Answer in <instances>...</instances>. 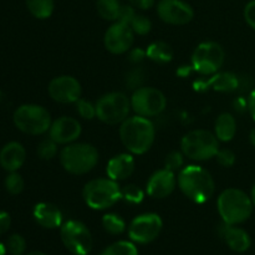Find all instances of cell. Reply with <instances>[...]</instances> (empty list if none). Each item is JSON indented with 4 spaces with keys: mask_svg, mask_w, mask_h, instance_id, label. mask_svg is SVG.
<instances>
[{
    "mask_svg": "<svg viewBox=\"0 0 255 255\" xmlns=\"http://www.w3.org/2000/svg\"><path fill=\"white\" fill-rule=\"evenodd\" d=\"M5 254H6V247H5L2 243H0V255H5Z\"/></svg>",
    "mask_w": 255,
    "mask_h": 255,
    "instance_id": "cell-47",
    "label": "cell"
},
{
    "mask_svg": "<svg viewBox=\"0 0 255 255\" xmlns=\"http://www.w3.org/2000/svg\"><path fill=\"white\" fill-rule=\"evenodd\" d=\"M218 233L221 238L226 242L227 246L237 253H244L251 248V237L244 229L239 227L223 223L219 227Z\"/></svg>",
    "mask_w": 255,
    "mask_h": 255,
    "instance_id": "cell-19",
    "label": "cell"
},
{
    "mask_svg": "<svg viewBox=\"0 0 255 255\" xmlns=\"http://www.w3.org/2000/svg\"><path fill=\"white\" fill-rule=\"evenodd\" d=\"M49 96L57 104H76L81 99L82 87L79 80L70 75L54 77L47 86Z\"/></svg>",
    "mask_w": 255,
    "mask_h": 255,
    "instance_id": "cell-13",
    "label": "cell"
},
{
    "mask_svg": "<svg viewBox=\"0 0 255 255\" xmlns=\"http://www.w3.org/2000/svg\"><path fill=\"white\" fill-rule=\"evenodd\" d=\"M136 9H134L132 5H122L121 7V11H120V16L117 21H122V22H126V24L129 25V22L132 21L134 16H136Z\"/></svg>",
    "mask_w": 255,
    "mask_h": 255,
    "instance_id": "cell-38",
    "label": "cell"
},
{
    "mask_svg": "<svg viewBox=\"0 0 255 255\" xmlns=\"http://www.w3.org/2000/svg\"><path fill=\"white\" fill-rule=\"evenodd\" d=\"M129 26L133 30L134 35H141V36H144V35L149 34L152 29V22L151 20L147 16L142 14H136V16L132 19V21L129 22Z\"/></svg>",
    "mask_w": 255,
    "mask_h": 255,
    "instance_id": "cell-31",
    "label": "cell"
},
{
    "mask_svg": "<svg viewBox=\"0 0 255 255\" xmlns=\"http://www.w3.org/2000/svg\"><path fill=\"white\" fill-rule=\"evenodd\" d=\"M10 224H11V218L6 212H0V234H4L5 232L9 231Z\"/></svg>",
    "mask_w": 255,
    "mask_h": 255,
    "instance_id": "cell-42",
    "label": "cell"
},
{
    "mask_svg": "<svg viewBox=\"0 0 255 255\" xmlns=\"http://www.w3.org/2000/svg\"><path fill=\"white\" fill-rule=\"evenodd\" d=\"M134 42V32L128 24L122 21L112 22L104 35V45L109 52L122 55L132 49Z\"/></svg>",
    "mask_w": 255,
    "mask_h": 255,
    "instance_id": "cell-14",
    "label": "cell"
},
{
    "mask_svg": "<svg viewBox=\"0 0 255 255\" xmlns=\"http://www.w3.org/2000/svg\"><path fill=\"white\" fill-rule=\"evenodd\" d=\"M177 181L182 193L197 204L208 202L216 192V183L212 174L197 164L183 167L178 172Z\"/></svg>",
    "mask_w": 255,
    "mask_h": 255,
    "instance_id": "cell-2",
    "label": "cell"
},
{
    "mask_svg": "<svg viewBox=\"0 0 255 255\" xmlns=\"http://www.w3.org/2000/svg\"><path fill=\"white\" fill-rule=\"evenodd\" d=\"M26 255H46V254L42 253V252H31V253H29Z\"/></svg>",
    "mask_w": 255,
    "mask_h": 255,
    "instance_id": "cell-48",
    "label": "cell"
},
{
    "mask_svg": "<svg viewBox=\"0 0 255 255\" xmlns=\"http://www.w3.org/2000/svg\"><path fill=\"white\" fill-rule=\"evenodd\" d=\"M60 163L67 173L72 176H84L97 166L99 151L86 142H72L60 151Z\"/></svg>",
    "mask_w": 255,
    "mask_h": 255,
    "instance_id": "cell-4",
    "label": "cell"
},
{
    "mask_svg": "<svg viewBox=\"0 0 255 255\" xmlns=\"http://www.w3.org/2000/svg\"><path fill=\"white\" fill-rule=\"evenodd\" d=\"M226 61V51L223 46L216 41L201 42L194 49L191 59L193 71L202 76H212L219 72Z\"/></svg>",
    "mask_w": 255,
    "mask_h": 255,
    "instance_id": "cell-9",
    "label": "cell"
},
{
    "mask_svg": "<svg viewBox=\"0 0 255 255\" xmlns=\"http://www.w3.org/2000/svg\"><path fill=\"white\" fill-rule=\"evenodd\" d=\"M178 186L177 176L174 172L167 168H162L152 173L146 186V192L149 197L156 199L167 198L173 193Z\"/></svg>",
    "mask_w": 255,
    "mask_h": 255,
    "instance_id": "cell-17",
    "label": "cell"
},
{
    "mask_svg": "<svg viewBox=\"0 0 255 255\" xmlns=\"http://www.w3.org/2000/svg\"><path fill=\"white\" fill-rule=\"evenodd\" d=\"M120 139L125 148L132 154H144L153 146L156 127L151 119L129 116L120 125Z\"/></svg>",
    "mask_w": 255,
    "mask_h": 255,
    "instance_id": "cell-1",
    "label": "cell"
},
{
    "mask_svg": "<svg viewBox=\"0 0 255 255\" xmlns=\"http://www.w3.org/2000/svg\"><path fill=\"white\" fill-rule=\"evenodd\" d=\"M59 144L55 141H52L51 138L44 139L39 143L37 146V156L40 159H44V161H51L59 153Z\"/></svg>",
    "mask_w": 255,
    "mask_h": 255,
    "instance_id": "cell-30",
    "label": "cell"
},
{
    "mask_svg": "<svg viewBox=\"0 0 255 255\" xmlns=\"http://www.w3.org/2000/svg\"><path fill=\"white\" fill-rule=\"evenodd\" d=\"M157 15L169 25H186L194 17L193 7L183 0H159Z\"/></svg>",
    "mask_w": 255,
    "mask_h": 255,
    "instance_id": "cell-15",
    "label": "cell"
},
{
    "mask_svg": "<svg viewBox=\"0 0 255 255\" xmlns=\"http://www.w3.org/2000/svg\"><path fill=\"white\" fill-rule=\"evenodd\" d=\"M26 6L30 14L40 20L47 19L55 9L54 0H26Z\"/></svg>",
    "mask_w": 255,
    "mask_h": 255,
    "instance_id": "cell-26",
    "label": "cell"
},
{
    "mask_svg": "<svg viewBox=\"0 0 255 255\" xmlns=\"http://www.w3.org/2000/svg\"><path fill=\"white\" fill-rule=\"evenodd\" d=\"M184 157L186 156L182 151L169 152L166 156V159H164V168L177 173L184 167Z\"/></svg>",
    "mask_w": 255,
    "mask_h": 255,
    "instance_id": "cell-32",
    "label": "cell"
},
{
    "mask_svg": "<svg viewBox=\"0 0 255 255\" xmlns=\"http://www.w3.org/2000/svg\"><path fill=\"white\" fill-rule=\"evenodd\" d=\"M144 198V192L136 184H127L121 188V199L128 204H139Z\"/></svg>",
    "mask_w": 255,
    "mask_h": 255,
    "instance_id": "cell-29",
    "label": "cell"
},
{
    "mask_svg": "<svg viewBox=\"0 0 255 255\" xmlns=\"http://www.w3.org/2000/svg\"><path fill=\"white\" fill-rule=\"evenodd\" d=\"M82 133L81 124L77 119L61 116L54 120L49 129V137L57 144H66L76 142Z\"/></svg>",
    "mask_w": 255,
    "mask_h": 255,
    "instance_id": "cell-16",
    "label": "cell"
},
{
    "mask_svg": "<svg viewBox=\"0 0 255 255\" xmlns=\"http://www.w3.org/2000/svg\"><path fill=\"white\" fill-rule=\"evenodd\" d=\"M96 117L104 124L115 126L121 125L129 117L131 99L125 92L112 91L102 95L96 104Z\"/></svg>",
    "mask_w": 255,
    "mask_h": 255,
    "instance_id": "cell-8",
    "label": "cell"
},
{
    "mask_svg": "<svg viewBox=\"0 0 255 255\" xmlns=\"http://www.w3.org/2000/svg\"><path fill=\"white\" fill-rule=\"evenodd\" d=\"M248 110H249V114H251L252 119L255 121V90H253V91L251 92V95H249Z\"/></svg>",
    "mask_w": 255,
    "mask_h": 255,
    "instance_id": "cell-43",
    "label": "cell"
},
{
    "mask_svg": "<svg viewBox=\"0 0 255 255\" xmlns=\"http://www.w3.org/2000/svg\"><path fill=\"white\" fill-rule=\"evenodd\" d=\"M144 79H146L144 70L142 69V67H136V69L131 70V71L127 74L126 85L128 86V89L134 91V90H137L138 87L143 86Z\"/></svg>",
    "mask_w": 255,
    "mask_h": 255,
    "instance_id": "cell-34",
    "label": "cell"
},
{
    "mask_svg": "<svg viewBox=\"0 0 255 255\" xmlns=\"http://www.w3.org/2000/svg\"><path fill=\"white\" fill-rule=\"evenodd\" d=\"M102 227L111 236H120L126 231V222L119 214L107 213L102 217Z\"/></svg>",
    "mask_w": 255,
    "mask_h": 255,
    "instance_id": "cell-27",
    "label": "cell"
},
{
    "mask_svg": "<svg viewBox=\"0 0 255 255\" xmlns=\"http://www.w3.org/2000/svg\"><path fill=\"white\" fill-rule=\"evenodd\" d=\"M214 158L217 159L219 164L224 168H231L236 163V154L232 149L229 148H219L218 153L216 154Z\"/></svg>",
    "mask_w": 255,
    "mask_h": 255,
    "instance_id": "cell-37",
    "label": "cell"
},
{
    "mask_svg": "<svg viewBox=\"0 0 255 255\" xmlns=\"http://www.w3.org/2000/svg\"><path fill=\"white\" fill-rule=\"evenodd\" d=\"M82 198L89 208L105 211L121 199V187L109 177L91 179L82 188Z\"/></svg>",
    "mask_w": 255,
    "mask_h": 255,
    "instance_id": "cell-5",
    "label": "cell"
},
{
    "mask_svg": "<svg viewBox=\"0 0 255 255\" xmlns=\"http://www.w3.org/2000/svg\"><path fill=\"white\" fill-rule=\"evenodd\" d=\"M244 19L247 24L255 30V0H252L244 7Z\"/></svg>",
    "mask_w": 255,
    "mask_h": 255,
    "instance_id": "cell-39",
    "label": "cell"
},
{
    "mask_svg": "<svg viewBox=\"0 0 255 255\" xmlns=\"http://www.w3.org/2000/svg\"><path fill=\"white\" fill-rule=\"evenodd\" d=\"M251 198H252V202H253V206L255 207V183L253 184V187H252Z\"/></svg>",
    "mask_w": 255,
    "mask_h": 255,
    "instance_id": "cell-46",
    "label": "cell"
},
{
    "mask_svg": "<svg viewBox=\"0 0 255 255\" xmlns=\"http://www.w3.org/2000/svg\"><path fill=\"white\" fill-rule=\"evenodd\" d=\"M26 159V151L19 142H9L0 151V166L7 172H16Z\"/></svg>",
    "mask_w": 255,
    "mask_h": 255,
    "instance_id": "cell-22",
    "label": "cell"
},
{
    "mask_svg": "<svg viewBox=\"0 0 255 255\" xmlns=\"http://www.w3.org/2000/svg\"><path fill=\"white\" fill-rule=\"evenodd\" d=\"M76 111L84 120H92L96 117V105L85 99H80L76 102Z\"/></svg>",
    "mask_w": 255,
    "mask_h": 255,
    "instance_id": "cell-36",
    "label": "cell"
},
{
    "mask_svg": "<svg viewBox=\"0 0 255 255\" xmlns=\"http://www.w3.org/2000/svg\"><path fill=\"white\" fill-rule=\"evenodd\" d=\"M146 55L151 61L156 64H168L173 59V50L167 42L154 41L148 45Z\"/></svg>",
    "mask_w": 255,
    "mask_h": 255,
    "instance_id": "cell-24",
    "label": "cell"
},
{
    "mask_svg": "<svg viewBox=\"0 0 255 255\" xmlns=\"http://www.w3.org/2000/svg\"><path fill=\"white\" fill-rule=\"evenodd\" d=\"M12 120L17 129L31 136L46 133L52 124L50 112L44 106L35 104H26L17 107Z\"/></svg>",
    "mask_w": 255,
    "mask_h": 255,
    "instance_id": "cell-7",
    "label": "cell"
},
{
    "mask_svg": "<svg viewBox=\"0 0 255 255\" xmlns=\"http://www.w3.org/2000/svg\"><path fill=\"white\" fill-rule=\"evenodd\" d=\"M32 216L40 227L46 229L61 228L62 226V212L55 204L49 202H40L34 207Z\"/></svg>",
    "mask_w": 255,
    "mask_h": 255,
    "instance_id": "cell-20",
    "label": "cell"
},
{
    "mask_svg": "<svg viewBox=\"0 0 255 255\" xmlns=\"http://www.w3.org/2000/svg\"><path fill=\"white\" fill-rule=\"evenodd\" d=\"M101 255H138L133 242L120 241L107 247Z\"/></svg>",
    "mask_w": 255,
    "mask_h": 255,
    "instance_id": "cell-28",
    "label": "cell"
},
{
    "mask_svg": "<svg viewBox=\"0 0 255 255\" xmlns=\"http://www.w3.org/2000/svg\"><path fill=\"white\" fill-rule=\"evenodd\" d=\"M239 80L232 72H217L212 75L208 80H199L194 84V89L197 91L213 89L218 92H232L238 89Z\"/></svg>",
    "mask_w": 255,
    "mask_h": 255,
    "instance_id": "cell-21",
    "label": "cell"
},
{
    "mask_svg": "<svg viewBox=\"0 0 255 255\" xmlns=\"http://www.w3.org/2000/svg\"><path fill=\"white\" fill-rule=\"evenodd\" d=\"M128 4L132 5L134 9L148 10L156 4V0H128Z\"/></svg>",
    "mask_w": 255,
    "mask_h": 255,
    "instance_id": "cell-41",
    "label": "cell"
},
{
    "mask_svg": "<svg viewBox=\"0 0 255 255\" xmlns=\"http://www.w3.org/2000/svg\"><path fill=\"white\" fill-rule=\"evenodd\" d=\"M219 148V139L208 129L199 128L189 131L181 141V151L184 156L196 162L214 158Z\"/></svg>",
    "mask_w": 255,
    "mask_h": 255,
    "instance_id": "cell-6",
    "label": "cell"
},
{
    "mask_svg": "<svg viewBox=\"0 0 255 255\" xmlns=\"http://www.w3.org/2000/svg\"><path fill=\"white\" fill-rule=\"evenodd\" d=\"M5 188L10 194H20L24 189V179L17 172H9L5 178Z\"/></svg>",
    "mask_w": 255,
    "mask_h": 255,
    "instance_id": "cell-33",
    "label": "cell"
},
{
    "mask_svg": "<svg viewBox=\"0 0 255 255\" xmlns=\"http://www.w3.org/2000/svg\"><path fill=\"white\" fill-rule=\"evenodd\" d=\"M26 249V242L20 234H12L6 243V251L11 255H22Z\"/></svg>",
    "mask_w": 255,
    "mask_h": 255,
    "instance_id": "cell-35",
    "label": "cell"
},
{
    "mask_svg": "<svg viewBox=\"0 0 255 255\" xmlns=\"http://www.w3.org/2000/svg\"><path fill=\"white\" fill-rule=\"evenodd\" d=\"M122 4L120 0H97L96 9L100 16L106 21H117Z\"/></svg>",
    "mask_w": 255,
    "mask_h": 255,
    "instance_id": "cell-25",
    "label": "cell"
},
{
    "mask_svg": "<svg viewBox=\"0 0 255 255\" xmlns=\"http://www.w3.org/2000/svg\"><path fill=\"white\" fill-rule=\"evenodd\" d=\"M127 54H128V61L134 65H138L139 62H142L147 57L146 50L141 49V47H134V49H131Z\"/></svg>",
    "mask_w": 255,
    "mask_h": 255,
    "instance_id": "cell-40",
    "label": "cell"
},
{
    "mask_svg": "<svg viewBox=\"0 0 255 255\" xmlns=\"http://www.w3.org/2000/svg\"><path fill=\"white\" fill-rule=\"evenodd\" d=\"M192 70H193V67H192V66H182L181 69L177 71V74H178L179 76H182V77H186V76H188L189 72H191Z\"/></svg>",
    "mask_w": 255,
    "mask_h": 255,
    "instance_id": "cell-44",
    "label": "cell"
},
{
    "mask_svg": "<svg viewBox=\"0 0 255 255\" xmlns=\"http://www.w3.org/2000/svg\"><path fill=\"white\" fill-rule=\"evenodd\" d=\"M217 208L223 223L238 226L251 218L253 202L251 196L239 188H227L217 199Z\"/></svg>",
    "mask_w": 255,
    "mask_h": 255,
    "instance_id": "cell-3",
    "label": "cell"
},
{
    "mask_svg": "<svg viewBox=\"0 0 255 255\" xmlns=\"http://www.w3.org/2000/svg\"><path fill=\"white\" fill-rule=\"evenodd\" d=\"M136 168V161H134L132 153H119L112 157L106 166L107 177L116 182H121L127 179L133 174Z\"/></svg>",
    "mask_w": 255,
    "mask_h": 255,
    "instance_id": "cell-18",
    "label": "cell"
},
{
    "mask_svg": "<svg viewBox=\"0 0 255 255\" xmlns=\"http://www.w3.org/2000/svg\"><path fill=\"white\" fill-rule=\"evenodd\" d=\"M238 125L236 117L229 112H223L214 122V132L219 142H231L236 137Z\"/></svg>",
    "mask_w": 255,
    "mask_h": 255,
    "instance_id": "cell-23",
    "label": "cell"
},
{
    "mask_svg": "<svg viewBox=\"0 0 255 255\" xmlns=\"http://www.w3.org/2000/svg\"><path fill=\"white\" fill-rule=\"evenodd\" d=\"M162 228H163V222L158 214H139L129 223L128 237L133 243L148 244L158 238Z\"/></svg>",
    "mask_w": 255,
    "mask_h": 255,
    "instance_id": "cell-12",
    "label": "cell"
},
{
    "mask_svg": "<svg viewBox=\"0 0 255 255\" xmlns=\"http://www.w3.org/2000/svg\"><path fill=\"white\" fill-rule=\"evenodd\" d=\"M60 237L65 248L74 255H87L92 249V236L87 226L76 219L62 223Z\"/></svg>",
    "mask_w": 255,
    "mask_h": 255,
    "instance_id": "cell-11",
    "label": "cell"
},
{
    "mask_svg": "<svg viewBox=\"0 0 255 255\" xmlns=\"http://www.w3.org/2000/svg\"><path fill=\"white\" fill-rule=\"evenodd\" d=\"M249 141H251V143L255 147V128L252 129L251 133H249Z\"/></svg>",
    "mask_w": 255,
    "mask_h": 255,
    "instance_id": "cell-45",
    "label": "cell"
},
{
    "mask_svg": "<svg viewBox=\"0 0 255 255\" xmlns=\"http://www.w3.org/2000/svg\"><path fill=\"white\" fill-rule=\"evenodd\" d=\"M129 99L132 111L147 119L158 116L167 107V99L163 92L152 86L138 87Z\"/></svg>",
    "mask_w": 255,
    "mask_h": 255,
    "instance_id": "cell-10",
    "label": "cell"
}]
</instances>
